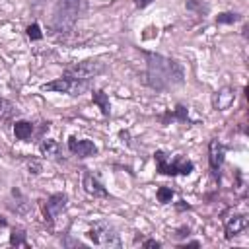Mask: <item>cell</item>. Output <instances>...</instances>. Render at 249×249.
<instances>
[{
    "instance_id": "cell-1",
    "label": "cell",
    "mask_w": 249,
    "mask_h": 249,
    "mask_svg": "<svg viewBox=\"0 0 249 249\" xmlns=\"http://www.w3.org/2000/svg\"><path fill=\"white\" fill-rule=\"evenodd\" d=\"M144 54H146V78L150 88L161 91L183 84L185 72L179 62L156 53H144Z\"/></svg>"
},
{
    "instance_id": "cell-2",
    "label": "cell",
    "mask_w": 249,
    "mask_h": 249,
    "mask_svg": "<svg viewBox=\"0 0 249 249\" xmlns=\"http://www.w3.org/2000/svg\"><path fill=\"white\" fill-rule=\"evenodd\" d=\"M154 160H156V167H158V173L161 175H189L193 169H195V163L191 160H185L181 156H177L173 161L169 160V156L163 152V150H156L154 154Z\"/></svg>"
},
{
    "instance_id": "cell-3",
    "label": "cell",
    "mask_w": 249,
    "mask_h": 249,
    "mask_svg": "<svg viewBox=\"0 0 249 249\" xmlns=\"http://www.w3.org/2000/svg\"><path fill=\"white\" fill-rule=\"evenodd\" d=\"M88 237L95 245H101V247H121L119 233L115 231V228L109 222H95L88 230Z\"/></svg>"
},
{
    "instance_id": "cell-4",
    "label": "cell",
    "mask_w": 249,
    "mask_h": 249,
    "mask_svg": "<svg viewBox=\"0 0 249 249\" xmlns=\"http://www.w3.org/2000/svg\"><path fill=\"white\" fill-rule=\"evenodd\" d=\"M103 70H105V64L99 60H82V62L68 66L62 76L70 78V80H91L97 74H101Z\"/></svg>"
},
{
    "instance_id": "cell-5",
    "label": "cell",
    "mask_w": 249,
    "mask_h": 249,
    "mask_svg": "<svg viewBox=\"0 0 249 249\" xmlns=\"http://www.w3.org/2000/svg\"><path fill=\"white\" fill-rule=\"evenodd\" d=\"M89 88V80H70V78H58L53 82L43 84V91H58V93H70V95H80Z\"/></svg>"
},
{
    "instance_id": "cell-6",
    "label": "cell",
    "mask_w": 249,
    "mask_h": 249,
    "mask_svg": "<svg viewBox=\"0 0 249 249\" xmlns=\"http://www.w3.org/2000/svg\"><path fill=\"white\" fill-rule=\"evenodd\" d=\"M78 16V0H60L58 10L54 14V27L56 29H68L74 25Z\"/></svg>"
},
{
    "instance_id": "cell-7",
    "label": "cell",
    "mask_w": 249,
    "mask_h": 249,
    "mask_svg": "<svg viewBox=\"0 0 249 249\" xmlns=\"http://www.w3.org/2000/svg\"><path fill=\"white\" fill-rule=\"evenodd\" d=\"M66 202H68V198H66V195H62V193L51 195V196L45 200V204H43V214H45V222H47L49 226H53L54 218L66 208Z\"/></svg>"
},
{
    "instance_id": "cell-8",
    "label": "cell",
    "mask_w": 249,
    "mask_h": 249,
    "mask_svg": "<svg viewBox=\"0 0 249 249\" xmlns=\"http://www.w3.org/2000/svg\"><path fill=\"white\" fill-rule=\"evenodd\" d=\"M68 150L72 154H76L78 158H89V156H95L97 154V146L91 140H86V138L78 140L76 136H72L68 140Z\"/></svg>"
},
{
    "instance_id": "cell-9",
    "label": "cell",
    "mask_w": 249,
    "mask_h": 249,
    "mask_svg": "<svg viewBox=\"0 0 249 249\" xmlns=\"http://www.w3.org/2000/svg\"><path fill=\"white\" fill-rule=\"evenodd\" d=\"M224 160H226V146L218 138L210 140V146H208V161H210L212 171H218L222 167Z\"/></svg>"
},
{
    "instance_id": "cell-10",
    "label": "cell",
    "mask_w": 249,
    "mask_h": 249,
    "mask_svg": "<svg viewBox=\"0 0 249 249\" xmlns=\"http://www.w3.org/2000/svg\"><path fill=\"white\" fill-rule=\"evenodd\" d=\"M82 187H84V191L88 193V195H91V196H107L109 193H107V189L97 181V177H93L89 171H86L84 175H82Z\"/></svg>"
},
{
    "instance_id": "cell-11",
    "label": "cell",
    "mask_w": 249,
    "mask_h": 249,
    "mask_svg": "<svg viewBox=\"0 0 249 249\" xmlns=\"http://www.w3.org/2000/svg\"><path fill=\"white\" fill-rule=\"evenodd\" d=\"M247 224H249V218H247L245 214L230 218V220L226 222V239H231L233 235H237L239 231H243V230L247 228Z\"/></svg>"
},
{
    "instance_id": "cell-12",
    "label": "cell",
    "mask_w": 249,
    "mask_h": 249,
    "mask_svg": "<svg viewBox=\"0 0 249 249\" xmlns=\"http://www.w3.org/2000/svg\"><path fill=\"white\" fill-rule=\"evenodd\" d=\"M233 99H235V93H233V89H230V88H224L222 91H218V93L214 95V109H218V111H224V109H228V107L233 103Z\"/></svg>"
},
{
    "instance_id": "cell-13",
    "label": "cell",
    "mask_w": 249,
    "mask_h": 249,
    "mask_svg": "<svg viewBox=\"0 0 249 249\" xmlns=\"http://www.w3.org/2000/svg\"><path fill=\"white\" fill-rule=\"evenodd\" d=\"M14 134H16L18 140L27 142L31 138V134H33V123H29V121H16L14 123Z\"/></svg>"
},
{
    "instance_id": "cell-14",
    "label": "cell",
    "mask_w": 249,
    "mask_h": 249,
    "mask_svg": "<svg viewBox=\"0 0 249 249\" xmlns=\"http://www.w3.org/2000/svg\"><path fill=\"white\" fill-rule=\"evenodd\" d=\"M91 101L101 109L103 117H109V115H111V103H109V97H107V93H105V91L95 89V91L91 93Z\"/></svg>"
},
{
    "instance_id": "cell-15",
    "label": "cell",
    "mask_w": 249,
    "mask_h": 249,
    "mask_svg": "<svg viewBox=\"0 0 249 249\" xmlns=\"http://www.w3.org/2000/svg\"><path fill=\"white\" fill-rule=\"evenodd\" d=\"M39 150H41V154H43L45 158H58V154H60V146H58V142L53 140V138L43 140L41 146H39Z\"/></svg>"
},
{
    "instance_id": "cell-16",
    "label": "cell",
    "mask_w": 249,
    "mask_h": 249,
    "mask_svg": "<svg viewBox=\"0 0 249 249\" xmlns=\"http://www.w3.org/2000/svg\"><path fill=\"white\" fill-rule=\"evenodd\" d=\"M10 245H14V247H29L27 233L21 228H14L12 233H10Z\"/></svg>"
},
{
    "instance_id": "cell-17",
    "label": "cell",
    "mask_w": 249,
    "mask_h": 249,
    "mask_svg": "<svg viewBox=\"0 0 249 249\" xmlns=\"http://www.w3.org/2000/svg\"><path fill=\"white\" fill-rule=\"evenodd\" d=\"M156 196H158V200H160L161 204H167V202H171V198H173V189H169V187H160L158 193H156Z\"/></svg>"
},
{
    "instance_id": "cell-18",
    "label": "cell",
    "mask_w": 249,
    "mask_h": 249,
    "mask_svg": "<svg viewBox=\"0 0 249 249\" xmlns=\"http://www.w3.org/2000/svg\"><path fill=\"white\" fill-rule=\"evenodd\" d=\"M239 19V14L233 12H222L216 16V23H235Z\"/></svg>"
},
{
    "instance_id": "cell-19",
    "label": "cell",
    "mask_w": 249,
    "mask_h": 249,
    "mask_svg": "<svg viewBox=\"0 0 249 249\" xmlns=\"http://www.w3.org/2000/svg\"><path fill=\"white\" fill-rule=\"evenodd\" d=\"M167 117H171V119H177V121H181V123H185V121H189V113H187V109L183 107V105H179L173 113H167Z\"/></svg>"
},
{
    "instance_id": "cell-20",
    "label": "cell",
    "mask_w": 249,
    "mask_h": 249,
    "mask_svg": "<svg viewBox=\"0 0 249 249\" xmlns=\"http://www.w3.org/2000/svg\"><path fill=\"white\" fill-rule=\"evenodd\" d=\"M14 113V107L10 101H6L4 97H0V119H8Z\"/></svg>"
},
{
    "instance_id": "cell-21",
    "label": "cell",
    "mask_w": 249,
    "mask_h": 249,
    "mask_svg": "<svg viewBox=\"0 0 249 249\" xmlns=\"http://www.w3.org/2000/svg\"><path fill=\"white\" fill-rule=\"evenodd\" d=\"M25 31H27V37H29L31 41H39V39L43 37V33H41V27H39L37 23H31V25H29Z\"/></svg>"
},
{
    "instance_id": "cell-22",
    "label": "cell",
    "mask_w": 249,
    "mask_h": 249,
    "mask_svg": "<svg viewBox=\"0 0 249 249\" xmlns=\"http://www.w3.org/2000/svg\"><path fill=\"white\" fill-rule=\"evenodd\" d=\"M185 6H187V10H198V14H206L208 12V6L206 4L202 6L200 2H195V0H189Z\"/></svg>"
},
{
    "instance_id": "cell-23",
    "label": "cell",
    "mask_w": 249,
    "mask_h": 249,
    "mask_svg": "<svg viewBox=\"0 0 249 249\" xmlns=\"http://www.w3.org/2000/svg\"><path fill=\"white\" fill-rule=\"evenodd\" d=\"M27 169H29V173H33V175H39V173H41V163H39L37 160H27Z\"/></svg>"
},
{
    "instance_id": "cell-24",
    "label": "cell",
    "mask_w": 249,
    "mask_h": 249,
    "mask_svg": "<svg viewBox=\"0 0 249 249\" xmlns=\"http://www.w3.org/2000/svg\"><path fill=\"white\" fill-rule=\"evenodd\" d=\"M142 245H144V247H156V249H158V247H161V243H160V241H156V239H146Z\"/></svg>"
},
{
    "instance_id": "cell-25",
    "label": "cell",
    "mask_w": 249,
    "mask_h": 249,
    "mask_svg": "<svg viewBox=\"0 0 249 249\" xmlns=\"http://www.w3.org/2000/svg\"><path fill=\"white\" fill-rule=\"evenodd\" d=\"M154 0H134V6L136 8H146V6H150Z\"/></svg>"
},
{
    "instance_id": "cell-26",
    "label": "cell",
    "mask_w": 249,
    "mask_h": 249,
    "mask_svg": "<svg viewBox=\"0 0 249 249\" xmlns=\"http://www.w3.org/2000/svg\"><path fill=\"white\" fill-rule=\"evenodd\" d=\"M185 235H189V228H179L175 231V237H185Z\"/></svg>"
},
{
    "instance_id": "cell-27",
    "label": "cell",
    "mask_w": 249,
    "mask_h": 249,
    "mask_svg": "<svg viewBox=\"0 0 249 249\" xmlns=\"http://www.w3.org/2000/svg\"><path fill=\"white\" fill-rule=\"evenodd\" d=\"M200 243L198 241H191V243H187V245H183V247H198Z\"/></svg>"
}]
</instances>
